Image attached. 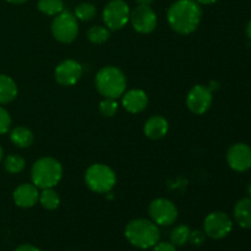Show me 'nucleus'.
Returning a JSON list of instances; mask_svg holds the SVG:
<instances>
[{"instance_id":"obj_13","label":"nucleus","mask_w":251,"mask_h":251,"mask_svg":"<svg viewBox=\"0 0 251 251\" xmlns=\"http://www.w3.org/2000/svg\"><path fill=\"white\" fill-rule=\"evenodd\" d=\"M83 73L82 65L74 59H66L61 61L54 71V76L59 85L74 86L81 78Z\"/></svg>"},{"instance_id":"obj_5","label":"nucleus","mask_w":251,"mask_h":251,"mask_svg":"<svg viewBox=\"0 0 251 251\" xmlns=\"http://www.w3.org/2000/svg\"><path fill=\"white\" fill-rule=\"evenodd\" d=\"M86 185L96 194L110 193L117 183V176L110 167L102 163L92 164L85 173Z\"/></svg>"},{"instance_id":"obj_9","label":"nucleus","mask_w":251,"mask_h":251,"mask_svg":"<svg viewBox=\"0 0 251 251\" xmlns=\"http://www.w3.org/2000/svg\"><path fill=\"white\" fill-rule=\"evenodd\" d=\"M149 215L157 226H171L178 218V208L168 199L159 198L150 203Z\"/></svg>"},{"instance_id":"obj_23","label":"nucleus","mask_w":251,"mask_h":251,"mask_svg":"<svg viewBox=\"0 0 251 251\" xmlns=\"http://www.w3.org/2000/svg\"><path fill=\"white\" fill-rule=\"evenodd\" d=\"M190 228L185 225L176 226L171 233V243L174 247H184L189 243V237H190Z\"/></svg>"},{"instance_id":"obj_8","label":"nucleus","mask_w":251,"mask_h":251,"mask_svg":"<svg viewBox=\"0 0 251 251\" xmlns=\"http://www.w3.org/2000/svg\"><path fill=\"white\" fill-rule=\"evenodd\" d=\"M233 229V221L227 213L222 211L211 212L203 221V232L206 237L220 240L228 237Z\"/></svg>"},{"instance_id":"obj_10","label":"nucleus","mask_w":251,"mask_h":251,"mask_svg":"<svg viewBox=\"0 0 251 251\" xmlns=\"http://www.w3.org/2000/svg\"><path fill=\"white\" fill-rule=\"evenodd\" d=\"M157 15L151 6L137 5L130 12V22L136 32L142 34L151 33L157 27Z\"/></svg>"},{"instance_id":"obj_28","label":"nucleus","mask_w":251,"mask_h":251,"mask_svg":"<svg viewBox=\"0 0 251 251\" xmlns=\"http://www.w3.org/2000/svg\"><path fill=\"white\" fill-rule=\"evenodd\" d=\"M206 234L202 230H191L190 237H189V243L194 247H200L205 243Z\"/></svg>"},{"instance_id":"obj_36","label":"nucleus","mask_w":251,"mask_h":251,"mask_svg":"<svg viewBox=\"0 0 251 251\" xmlns=\"http://www.w3.org/2000/svg\"><path fill=\"white\" fill-rule=\"evenodd\" d=\"M2 157H4V151H2L1 146H0V162L2 161Z\"/></svg>"},{"instance_id":"obj_34","label":"nucleus","mask_w":251,"mask_h":251,"mask_svg":"<svg viewBox=\"0 0 251 251\" xmlns=\"http://www.w3.org/2000/svg\"><path fill=\"white\" fill-rule=\"evenodd\" d=\"M247 34H248V37H249V39L251 41V20H250L249 24H248V26H247Z\"/></svg>"},{"instance_id":"obj_4","label":"nucleus","mask_w":251,"mask_h":251,"mask_svg":"<svg viewBox=\"0 0 251 251\" xmlns=\"http://www.w3.org/2000/svg\"><path fill=\"white\" fill-rule=\"evenodd\" d=\"M63 176V166L53 157H43L36 161L31 169L32 184L38 189H50L58 185Z\"/></svg>"},{"instance_id":"obj_32","label":"nucleus","mask_w":251,"mask_h":251,"mask_svg":"<svg viewBox=\"0 0 251 251\" xmlns=\"http://www.w3.org/2000/svg\"><path fill=\"white\" fill-rule=\"evenodd\" d=\"M7 2H10V4H15V5H20V4H25V2H27L28 0H6Z\"/></svg>"},{"instance_id":"obj_31","label":"nucleus","mask_w":251,"mask_h":251,"mask_svg":"<svg viewBox=\"0 0 251 251\" xmlns=\"http://www.w3.org/2000/svg\"><path fill=\"white\" fill-rule=\"evenodd\" d=\"M195 1L200 5H212L217 2L218 0H195Z\"/></svg>"},{"instance_id":"obj_29","label":"nucleus","mask_w":251,"mask_h":251,"mask_svg":"<svg viewBox=\"0 0 251 251\" xmlns=\"http://www.w3.org/2000/svg\"><path fill=\"white\" fill-rule=\"evenodd\" d=\"M152 251H176V248L174 247L172 243L162 242L157 243L153 248H152Z\"/></svg>"},{"instance_id":"obj_7","label":"nucleus","mask_w":251,"mask_h":251,"mask_svg":"<svg viewBox=\"0 0 251 251\" xmlns=\"http://www.w3.org/2000/svg\"><path fill=\"white\" fill-rule=\"evenodd\" d=\"M129 5L124 0H110L103 9V21L110 31H119L130 21Z\"/></svg>"},{"instance_id":"obj_11","label":"nucleus","mask_w":251,"mask_h":251,"mask_svg":"<svg viewBox=\"0 0 251 251\" xmlns=\"http://www.w3.org/2000/svg\"><path fill=\"white\" fill-rule=\"evenodd\" d=\"M213 96L208 87L203 85L194 86L186 97V105L189 110L196 115H202L212 105Z\"/></svg>"},{"instance_id":"obj_33","label":"nucleus","mask_w":251,"mask_h":251,"mask_svg":"<svg viewBox=\"0 0 251 251\" xmlns=\"http://www.w3.org/2000/svg\"><path fill=\"white\" fill-rule=\"evenodd\" d=\"M136 1L139 5H147V6H150L153 0H136Z\"/></svg>"},{"instance_id":"obj_18","label":"nucleus","mask_w":251,"mask_h":251,"mask_svg":"<svg viewBox=\"0 0 251 251\" xmlns=\"http://www.w3.org/2000/svg\"><path fill=\"white\" fill-rule=\"evenodd\" d=\"M17 85L10 76L0 74V104H7L17 97Z\"/></svg>"},{"instance_id":"obj_12","label":"nucleus","mask_w":251,"mask_h":251,"mask_svg":"<svg viewBox=\"0 0 251 251\" xmlns=\"http://www.w3.org/2000/svg\"><path fill=\"white\" fill-rule=\"evenodd\" d=\"M227 163L234 172L244 173L251 168V147L238 142L232 145L227 151Z\"/></svg>"},{"instance_id":"obj_2","label":"nucleus","mask_w":251,"mask_h":251,"mask_svg":"<svg viewBox=\"0 0 251 251\" xmlns=\"http://www.w3.org/2000/svg\"><path fill=\"white\" fill-rule=\"evenodd\" d=\"M125 238L132 247L146 250L153 248L159 242L161 232L153 221L135 218L125 227Z\"/></svg>"},{"instance_id":"obj_26","label":"nucleus","mask_w":251,"mask_h":251,"mask_svg":"<svg viewBox=\"0 0 251 251\" xmlns=\"http://www.w3.org/2000/svg\"><path fill=\"white\" fill-rule=\"evenodd\" d=\"M118 103L113 98H104L100 103V113L105 118H112L117 114Z\"/></svg>"},{"instance_id":"obj_22","label":"nucleus","mask_w":251,"mask_h":251,"mask_svg":"<svg viewBox=\"0 0 251 251\" xmlns=\"http://www.w3.org/2000/svg\"><path fill=\"white\" fill-rule=\"evenodd\" d=\"M110 29L105 26H92L87 31V38L93 44H103L109 39Z\"/></svg>"},{"instance_id":"obj_15","label":"nucleus","mask_w":251,"mask_h":251,"mask_svg":"<svg viewBox=\"0 0 251 251\" xmlns=\"http://www.w3.org/2000/svg\"><path fill=\"white\" fill-rule=\"evenodd\" d=\"M147 104H149V97L145 91L131 90L123 95V107L132 114L144 112Z\"/></svg>"},{"instance_id":"obj_3","label":"nucleus","mask_w":251,"mask_h":251,"mask_svg":"<svg viewBox=\"0 0 251 251\" xmlns=\"http://www.w3.org/2000/svg\"><path fill=\"white\" fill-rule=\"evenodd\" d=\"M96 88L104 98L122 97L126 90V77L119 68L104 66L96 75Z\"/></svg>"},{"instance_id":"obj_17","label":"nucleus","mask_w":251,"mask_h":251,"mask_svg":"<svg viewBox=\"0 0 251 251\" xmlns=\"http://www.w3.org/2000/svg\"><path fill=\"white\" fill-rule=\"evenodd\" d=\"M234 220L244 229H251V199H240L234 206Z\"/></svg>"},{"instance_id":"obj_14","label":"nucleus","mask_w":251,"mask_h":251,"mask_svg":"<svg viewBox=\"0 0 251 251\" xmlns=\"http://www.w3.org/2000/svg\"><path fill=\"white\" fill-rule=\"evenodd\" d=\"M12 198H14V202L19 207H33L39 198L38 188L34 184H21V185L17 186L14 190Z\"/></svg>"},{"instance_id":"obj_16","label":"nucleus","mask_w":251,"mask_h":251,"mask_svg":"<svg viewBox=\"0 0 251 251\" xmlns=\"http://www.w3.org/2000/svg\"><path fill=\"white\" fill-rule=\"evenodd\" d=\"M168 129L169 125L167 119H164L161 115H153L145 123L144 132L149 139L159 140L166 136Z\"/></svg>"},{"instance_id":"obj_27","label":"nucleus","mask_w":251,"mask_h":251,"mask_svg":"<svg viewBox=\"0 0 251 251\" xmlns=\"http://www.w3.org/2000/svg\"><path fill=\"white\" fill-rule=\"evenodd\" d=\"M11 126V117L5 108L0 107V135L6 134Z\"/></svg>"},{"instance_id":"obj_6","label":"nucleus","mask_w":251,"mask_h":251,"mask_svg":"<svg viewBox=\"0 0 251 251\" xmlns=\"http://www.w3.org/2000/svg\"><path fill=\"white\" fill-rule=\"evenodd\" d=\"M51 34L58 42L69 44L76 39L78 34V22L75 15L70 11H61L51 22Z\"/></svg>"},{"instance_id":"obj_20","label":"nucleus","mask_w":251,"mask_h":251,"mask_svg":"<svg viewBox=\"0 0 251 251\" xmlns=\"http://www.w3.org/2000/svg\"><path fill=\"white\" fill-rule=\"evenodd\" d=\"M38 201L48 211L56 210L59 207V205H60V198L56 194V191L53 190V188L43 189L42 193H39Z\"/></svg>"},{"instance_id":"obj_35","label":"nucleus","mask_w":251,"mask_h":251,"mask_svg":"<svg viewBox=\"0 0 251 251\" xmlns=\"http://www.w3.org/2000/svg\"><path fill=\"white\" fill-rule=\"evenodd\" d=\"M247 191H248V195H249V198L251 199V181L249 184H248V188H247Z\"/></svg>"},{"instance_id":"obj_24","label":"nucleus","mask_w":251,"mask_h":251,"mask_svg":"<svg viewBox=\"0 0 251 251\" xmlns=\"http://www.w3.org/2000/svg\"><path fill=\"white\" fill-rule=\"evenodd\" d=\"M97 14V9H96L95 5L92 2H81L77 6L75 7V16L76 19L80 20V21L87 22L93 20V17Z\"/></svg>"},{"instance_id":"obj_21","label":"nucleus","mask_w":251,"mask_h":251,"mask_svg":"<svg viewBox=\"0 0 251 251\" xmlns=\"http://www.w3.org/2000/svg\"><path fill=\"white\" fill-rule=\"evenodd\" d=\"M37 7L43 15L56 16L64 11V1L63 0H38Z\"/></svg>"},{"instance_id":"obj_1","label":"nucleus","mask_w":251,"mask_h":251,"mask_svg":"<svg viewBox=\"0 0 251 251\" xmlns=\"http://www.w3.org/2000/svg\"><path fill=\"white\" fill-rule=\"evenodd\" d=\"M201 17L202 9L195 0H176L167 12L169 26L179 34H190L196 31Z\"/></svg>"},{"instance_id":"obj_30","label":"nucleus","mask_w":251,"mask_h":251,"mask_svg":"<svg viewBox=\"0 0 251 251\" xmlns=\"http://www.w3.org/2000/svg\"><path fill=\"white\" fill-rule=\"evenodd\" d=\"M15 251H41V250L32 244H22L20 245V247H17Z\"/></svg>"},{"instance_id":"obj_19","label":"nucleus","mask_w":251,"mask_h":251,"mask_svg":"<svg viewBox=\"0 0 251 251\" xmlns=\"http://www.w3.org/2000/svg\"><path fill=\"white\" fill-rule=\"evenodd\" d=\"M10 140L19 149H28L33 145L34 135L28 127L16 126L10 132Z\"/></svg>"},{"instance_id":"obj_25","label":"nucleus","mask_w":251,"mask_h":251,"mask_svg":"<svg viewBox=\"0 0 251 251\" xmlns=\"http://www.w3.org/2000/svg\"><path fill=\"white\" fill-rule=\"evenodd\" d=\"M4 167L9 173L17 174L21 173L26 167V162L19 154H9L4 161Z\"/></svg>"}]
</instances>
